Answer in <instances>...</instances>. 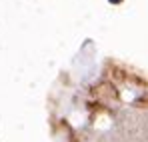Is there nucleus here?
I'll use <instances>...</instances> for the list:
<instances>
[{
  "label": "nucleus",
  "instance_id": "f257e3e1",
  "mask_svg": "<svg viewBox=\"0 0 148 142\" xmlns=\"http://www.w3.org/2000/svg\"><path fill=\"white\" fill-rule=\"evenodd\" d=\"M110 2H122V0H110Z\"/></svg>",
  "mask_w": 148,
  "mask_h": 142
}]
</instances>
